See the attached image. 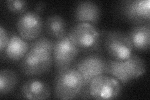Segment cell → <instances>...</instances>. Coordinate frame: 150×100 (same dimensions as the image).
Here are the masks:
<instances>
[{"label":"cell","instance_id":"cell-1","mask_svg":"<svg viewBox=\"0 0 150 100\" xmlns=\"http://www.w3.org/2000/svg\"><path fill=\"white\" fill-rule=\"evenodd\" d=\"M54 41L40 36L30 44V50L21 60L20 69L26 77H36L46 73L53 63Z\"/></svg>","mask_w":150,"mask_h":100},{"label":"cell","instance_id":"cell-2","mask_svg":"<svg viewBox=\"0 0 150 100\" xmlns=\"http://www.w3.org/2000/svg\"><path fill=\"white\" fill-rule=\"evenodd\" d=\"M83 89V78L73 66L58 71L54 85L55 98L73 99L79 96Z\"/></svg>","mask_w":150,"mask_h":100},{"label":"cell","instance_id":"cell-3","mask_svg":"<svg viewBox=\"0 0 150 100\" xmlns=\"http://www.w3.org/2000/svg\"><path fill=\"white\" fill-rule=\"evenodd\" d=\"M121 85L118 80L106 74L94 78L81 93L88 98L98 100L113 99L121 92Z\"/></svg>","mask_w":150,"mask_h":100},{"label":"cell","instance_id":"cell-4","mask_svg":"<svg viewBox=\"0 0 150 100\" xmlns=\"http://www.w3.org/2000/svg\"><path fill=\"white\" fill-rule=\"evenodd\" d=\"M68 35L79 51L91 52L99 49L100 34L95 26L87 23H78Z\"/></svg>","mask_w":150,"mask_h":100},{"label":"cell","instance_id":"cell-5","mask_svg":"<svg viewBox=\"0 0 150 100\" xmlns=\"http://www.w3.org/2000/svg\"><path fill=\"white\" fill-rule=\"evenodd\" d=\"M105 48L111 59L125 61L133 54V46L127 34L120 31L108 32L104 40Z\"/></svg>","mask_w":150,"mask_h":100},{"label":"cell","instance_id":"cell-6","mask_svg":"<svg viewBox=\"0 0 150 100\" xmlns=\"http://www.w3.org/2000/svg\"><path fill=\"white\" fill-rule=\"evenodd\" d=\"M106 60L98 54H90L79 58L73 67L81 74L85 89L91 81L98 76L106 74Z\"/></svg>","mask_w":150,"mask_h":100},{"label":"cell","instance_id":"cell-7","mask_svg":"<svg viewBox=\"0 0 150 100\" xmlns=\"http://www.w3.org/2000/svg\"><path fill=\"white\" fill-rule=\"evenodd\" d=\"M79 50L74 45L68 34L54 42L53 64L58 70L69 67L74 63Z\"/></svg>","mask_w":150,"mask_h":100},{"label":"cell","instance_id":"cell-8","mask_svg":"<svg viewBox=\"0 0 150 100\" xmlns=\"http://www.w3.org/2000/svg\"><path fill=\"white\" fill-rule=\"evenodd\" d=\"M120 13L125 20L136 25H144L150 21L149 0H128L122 2Z\"/></svg>","mask_w":150,"mask_h":100},{"label":"cell","instance_id":"cell-9","mask_svg":"<svg viewBox=\"0 0 150 100\" xmlns=\"http://www.w3.org/2000/svg\"><path fill=\"white\" fill-rule=\"evenodd\" d=\"M43 23L40 14L35 11H26L19 16L16 29L23 39L26 41L36 40L43 31Z\"/></svg>","mask_w":150,"mask_h":100},{"label":"cell","instance_id":"cell-10","mask_svg":"<svg viewBox=\"0 0 150 100\" xmlns=\"http://www.w3.org/2000/svg\"><path fill=\"white\" fill-rule=\"evenodd\" d=\"M21 95L25 99L31 100L47 99L50 97L51 89L44 81L31 78L23 83Z\"/></svg>","mask_w":150,"mask_h":100},{"label":"cell","instance_id":"cell-11","mask_svg":"<svg viewBox=\"0 0 150 100\" xmlns=\"http://www.w3.org/2000/svg\"><path fill=\"white\" fill-rule=\"evenodd\" d=\"M74 16L78 23H87L93 25L99 21L101 10L99 6L93 1H80L75 8Z\"/></svg>","mask_w":150,"mask_h":100},{"label":"cell","instance_id":"cell-12","mask_svg":"<svg viewBox=\"0 0 150 100\" xmlns=\"http://www.w3.org/2000/svg\"><path fill=\"white\" fill-rule=\"evenodd\" d=\"M30 46L28 41L16 33H13L9 36L8 44L3 55L10 61H19L24 58L30 50Z\"/></svg>","mask_w":150,"mask_h":100},{"label":"cell","instance_id":"cell-13","mask_svg":"<svg viewBox=\"0 0 150 100\" xmlns=\"http://www.w3.org/2000/svg\"><path fill=\"white\" fill-rule=\"evenodd\" d=\"M127 35L133 49L138 51H146L149 49V23L139 25L133 27Z\"/></svg>","mask_w":150,"mask_h":100},{"label":"cell","instance_id":"cell-14","mask_svg":"<svg viewBox=\"0 0 150 100\" xmlns=\"http://www.w3.org/2000/svg\"><path fill=\"white\" fill-rule=\"evenodd\" d=\"M45 28L47 34L56 40L68 34L66 21L62 16L58 15H53L47 18Z\"/></svg>","mask_w":150,"mask_h":100},{"label":"cell","instance_id":"cell-15","mask_svg":"<svg viewBox=\"0 0 150 100\" xmlns=\"http://www.w3.org/2000/svg\"><path fill=\"white\" fill-rule=\"evenodd\" d=\"M123 61L126 74L131 80L142 77L146 71L144 60L137 55L132 54L129 58Z\"/></svg>","mask_w":150,"mask_h":100},{"label":"cell","instance_id":"cell-16","mask_svg":"<svg viewBox=\"0 0 150 100\" xmlns=\"http://www.w3.org/2000/svg\"><path fill=\"white\" fill-rule=\"evenodd\" d=\"M106 74L115 78L122 84L128 83L131 80L126 74L123 61L113 59L107 60Z\"/></svg>","mask_w":150,"mask_h":100},{"label":"cell","instance_id":"cell-17","mask_svg":"<svg viewBox=\"0 0 150 100\" xmlns=\"http://www.w3.org/2000/svg\"><path fill=\"white\" fill-rule=\"evenodd\" d=\"M18 83V76L11 69H3L0 72V94H6L11 93Z\"/></svg>","mask_w":150,"mask_h":100},{"label":"cell","instance_id":"cell-18","mask_svg":"<svg viewBox=\"0 0 150 100\" xmlns=\"http://www.w3.org/2000/svg\"><path fill=\"white\" fill-rule=\"evenodd\" d=\"M6 7L9 11L15 14H22L26 12L28 4L22 0H8L6 1Z\"/></svg>","mask_w":150,"mask_h":100},{"label":"cell","instance_id":"cell-19","mask_svg":"<svg viewBox=\"0 0 150 100\" xmlns=\"http://www.w3.org/2000/svg\"><path fill=\"white\" fill-rule=\"evenodd\" d=\"M9 40V36L6 31L2 25L0 26V51L3 55L4 50L8 44Z\"/></svg>","mask_w":150,"mask_h":100},{"label":"cell","instance_id":"cell-20","mask_svg":"<svg viewBox=\"0 0 150 100\" xmlns=\"http://www.w3.org/2000/svg\"><path fill=\"white\" fill-rule=\"evenodd\" d=\"M45 8V4L43 3H39L36 4L35 8V12L40 14L41 11H43Z\"/></svg>","mask_w":150,"mask_h":100}]
</instances>
